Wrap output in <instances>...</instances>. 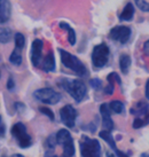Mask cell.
Returning a JSON list of instances; mask_svg holds the SVG:
<instances>
[{
	"label": "cell",
	"instance_id": "obj_1",
	"mask_svg": "<svg viewBox=\"0 0 149 157\" xmlns=\"http://www.w3.org/2000/svg\"><path fill=\"white\" fill-rule=\"evenodd\" d=\"M59 86L66 91L69 95L74 99L77 103L86 98L87 95V87L83 80L80 79H69V78H62L59 80Z\"/></svg>",
	"mask_w": 149,
	"mask_h": 157
},
{
	"label": "cell",
	"instance_id": "obj_2",
	"mask_svg": "<svg viewBox=\"0 0 149 157\" xmlns=\"http://www.w3.org/2000/svg\"><path fill=\"white\" fill-rule=\"evenodd\" d=\"M59 53H60L62 64L66 67L67 69L71 70L72 72H74L79 77H86L88 75L87 68H86V66L76 55L69 53L68 51L62 49V48H59Z\"/></svg>",
	"mask_w": 149,
	"mask_h": 157
},
{
	"label": "cell",
	"instance_id": "obj_3",
	"mask_svg": "<svg viewBox=\"0 0 149 157\" xmlns=\"http://www.w3.org/2000/svg\"><path fill=\"white\" fill-rule=\"evenodd\" d=\"M79 149L82 157H101L102 154L99 140L90 138L87 135H82L79 140Z\"/></svg>",
	"mask_w": 149,
	"mask_h": 157
},
{
	"label": "cell",
	"instance_id": "obj_4",
	"mask_svg": "<svg viewBox=\"0 0 149 157\" xmlns=\"http://www.w3.org/2000/svg\"><path fill=\"white\" fill-rule=\"evenodd\" d=\"M59 146H62V155L66 157H74V142L71 133L67 128H61L55 133Z\"/></svg>",
	"mask_w": 149,
	"mask_h": 157
},
{
	"label": "cell",
	"instance_id": "obj_5",
	"mask_svg": "<svg viewBox=\"0 0 149 157\" xmlns=\"http://www.w3.org/2000/svg\"><path fill=\"white\" fill-rule=\"evenodd\" d=\"M110 57V49L108 45L105 43L97 44L94 46L91 54V60H92V64L95 69H102L107 66V63L109 62Z\"/></svg>",
	"mask_w": 149,
	"mask_h": 157
},
{
	"label": "cell",
	"instance_id": "obj_6",
	"mask_svg": "<svg viewBox=\"0 0 149 157\" xmlns=\"http://www.w3.org/2000/svg\"><path fill=\"white\" fill-rule=\"evenodd\" d=\"M10 133L15 139V141L17 142L20 148L26 149L32 146V138L28 133L26 126L22 122L15 123L10 128Z\"/></svg>",
	"mask_w": 149,
	"mask_h": 157
},
{
	"label": "cell",
	"instance_id": "obj_7",
	"mask_svg": "<svg viewBox=\"0 0 149 157\" xmlns=\"http://www.w3.org/2000/svg\"><path fill=\"white\" fill-rule=\"evenodd\" d=\"M33 98L45 105H57L62 99V95L51 87H44L36 90L33 92Z\"/></svg>",
	"mask_w": 149,
	"mask_h": 157
},
{
	"label": "cell",
	"instance_id": "obj_8",
	"mask_svg": "<svg viewBox=\"0 0 149 157\" xmlns=\"http://www.w3.org/2000/svg\"><path fill=\"white\" fill-rule=\"evenodd\" d=\"M132 29L125 25H116L109 31V38L119 44H126L131 39Z\"/></svg>",
	"mask_w": 149,
	"mask_h": 157
},
{
	"label": "cell",
	"instance_id": "obj_9",
	"mask_svg": "<svg viewBox=\"0 0 149 157\" xmlns=\"http://www.w3.org/2000/svg\"><path fill=\"white\" fill-rule=\"evenodd\" d=\"M77 117H78V113L76 108H74V105H66L60 109V119L62 124L68 128H74Z\"/></svg>",
	"mask_w": 149,
	"mask_h": 157
},
{
	"label": "cell",
	"instance_id": "obj_10",
	"mask_svg": "<svg viewBox=\"0 0 149 157\" xmlns=\"http://www.w3.org/2000/svg\"><path fill=\"white\" fill-rule=\"evenodd\" d=\"M43 48H44V41L41 39H35L31 44L30 51V60L32 66L38 68L43 62Z\"/></svg>",
	"mask_w": 149,
	"mask_h": 157
},
{
	"label": "cell",
	"instance_id": "obj_11",
	"mask_svg": "<svg viewBox=\"0 0 149 157\" xmlns=\"http://www.w3.org/2000/svg\"><path fill=\"white\" fill-rule=\"evenodd\" d=\"M99 136H100L101 139L103 140L105 142L108 144V146L110 147V149H113V151L115 153L116 157H130L127 153L119 150L118 147H117V144H116V141H115L114 136H113V134H111V132L110 131L102 130V131H100V133H99Z\"/></svg>",
	"mask_w": 149,
	"mask_h": 157
},
{
	"label": "cell",
	"instance_id": "obj_12",
	"mask_svg": "<svg viewBox=\"0 0 149 157\" xmlns=\"http://www.w3.org/2000/svg\"><path fill=\"white\" fill-rule=\"evenodd\" d=\"M100 113H101V118H102V127L105 131H113L114 130V122H113V118H111V115H110V109L108 103H102L100 105Z\"/></svg>",
	"mask_w": 149,
	"mask_h": 157
},
{
	"label": "cell",
	"instance_id": "obj_13",
	"mask_svg": "<svg viewBox=\"0 0 149 157\" xmlns=\"http://www.w3.org/2000/svg\"><path fill=\"white\" fill-rule=\"evenodd\" d=\"M107 80H108V85L103 88V93L105 95H111L114 94L115 91V83L117 84H122V79L119 77V75L117 72H110L108 76H107Z\"/></svg>",
	"mask_w": 149,
	"mask_h": 157
},
{
	"label": "cell",
	"instance_id": "obj_14",
	"mask_svg": "<svg viewBox=\"0 0 149 157\" xmlns=\"http://www.w3.org/2000/svg\"><path fill=\"white\" fill-rule=\"evenodd\" d=\"M41 69L44 70L45 72H54L56 70V62H55V56H54V53L51 51L48 52V54L46 55L45 59H43L41 62Z\"/></svg>",
	"mask_w": 149,
	"mask_h": 157
},
{
	"label": "cell",
	"instance_id": "obj_15",
	"mask_svg": "<svg viewBox=\"0 0 149 157\" xmlns=\"http://www.w3.org/2000/svg\"><path fill=\"white\" fill-rule=\"evenodd\" d=\"M12 15V5L9 0H0V23L9 21Z\"/></svg>",
	"mask_w": 149,
	"mask_h": 157
},
{
	"label": "cell",
	"instance_id": "obj_16",
	"mask_svg": "<svg viewBox=\"0 0 149 157\" xmlns=\"http://www.w3.org/2000/svg\"><path fill=\"white\" fill-rule=\"evenodd\" d=\"M134 14H136V8H134L133 4L132 2H127L124 6V8L120 12V14H118L119 21H122V22H130L134 17Z\"/></svg>",
	"mask_w": 149,
	"mask_h": 157
},
{
	"label": "cell",
	"instance_id": "obj_17",
	"mask_svg": "<svg viewBox=\"0 0 149 157\" xmlns=\"http://www.w3.org/2000/svg\"><path fill=\"white\" fill-rule=\"evenodd\" d=\"M148 111H149V103L147 101H139V102H136V105L130 109V113L132 115H134L136 117L143 116Z\"/></svg>",
	"mask_w": 149,
	"mask_h": 157
},
{
	"label": "cell",
	"instance_id": "obj_18",
	"mask_svg": "<svg viewBox=\"0 0 149 157\" xmlns=\"http://www.w3.org/2000/svg\"><path fill=\"white\" fill-rule=\"evenodd\" d=\"M59 25H60L61 29H63V30H66L68 32V41H69V44L71 46H74L76 43H77V36H76V31L74 30V28H71L66 22H61Z\"/></svg>",
	"mask_w": 149,
	"mask_h": 157
},
{
	"label": "cell",
	"instance_id": "obj_19",
	"mask_svg": "<svg viewBox=\"0 0 149 157\" xmlns=\"http://www.w3.org/2000/svg\"><path fill=\"white\" fill-rule=\"evenodd\" d=\"M131 63H132V60L130 55L123 54L122 56L119 57V69H120V71H122L124 75L128 74L130 68H131Z\"/></svg>",
	"mask_w": 149,
	"mask_h": 157
},
{
	"label": "cell",
	"instance_id": "obj_20",
	"mask_svg": "<svg viewBox=\"0 0 149 157\" xmlns=\"http://www.w3.org/2000/svg\"><path fill=\"white\" fill-rule=\"evenodd\" d=\"M9 62L14 64V66H21L23 61V57H22V49L20 48H14V51L10 53V55L8 57Z\"/></svg>",
	"mask_w": 149,
	"mask_h": 157
},
{
	"label": "cell",
	"instance_id": "obj_21",
	"mask_svg": "<svg viewBox=\"0 0 149 157\" xmlns=\"http://www.w3.org/2000/svg\"><path fill=\"white\" fill-rule=\"evenodd\" d=\"M148 124H149V111L147 113H145L143 116L134 118L132 126H133L134 130H138V128H141V127H145Z\"/></svg>",
	"mask_w": 149,
	"mask_h": 157
},
{
	"label": "cell",
	"instance_id": "obj_22",
	"mask_svg": "<svg viewBox=\"0 0 149 157\" xmlns=\"http://www.w3.org/2000/svg\"><path fill=\"white\" fill-rule=\"evenodd\" d=\"M109 105V109L110 111H113L115 113H123L125 111V105L122 101L119 100H114L111 101L110 103H108Z\"/></svg>",
	"mask_w": 149,
	"mask_h": 157
},
{
	"label": "cell",
	"instance_id": "obj_23",
	"mask_svg": "<svg viewBox=\"0 0 149 157\" xmlns=\"http://www.w3.org/2000/svg\"><path fill=\"white\" fill-rule=\"evenodd\" d=\"M13 32L8 28H0V44H8L12 39Z\"/></svg>",
	"mask_w": 149,
	"mask_h": 157
},
{
	"label": "cell",
	"instance_id": "obj_24",
	"mask_svg": "<svg viewBox=\"0 0 149 157\" xmlns=\"http://www.w3.org/2000/svg\"><path fill=\"white\" fill-rule=\"evenodd\" d=\"M14 41H15V47L16 48L23 49L25 46V37L21 32H17L14 35Z\"/></svg>",
	"mask_w": 149,
	"mask_h": 157
},
{
	"label": "cell",
	"instance_id": "obj_25",
	"mask_svg": "<svg viewBox=\"0 0 149 157\" xmlns=\"http://www.w3.org/2000/svg\"><path fill=\"white\" fill-rule=\"evenodd\" d=\"M134 2L140 10L145 13H149V0H134Z\"/></svg>",
	"mask_w": 149,
	"mask_h": 157
},
{
	"label": "cell",
	"instance_id": "obj_26",
	"mask_svg": "<svg viewBox=\"0 0 149 157\" xmlns=\"http://www.w3.org/2000/svg\"><path fill=\"white\" fill-rule=\"evenodd\" d=\"M39 111L43 115H45L46 117H48L51 121H54L55 119V116H54V113H53L52 110L49 109V108H47V107H39Z\"/></svg>",
	"mask_w": 149,
	"mask_h": 157
},
{
	"label": "cell",
	"instance_id": "obj_27",
	"mask_svg": "<svg viewBox=\"0 0 149 157\" xmlns=\"http://www.w3.org/2000/svg\"><path fill=\"white\" fill-rule=\"evenodd\" d=\"M90 85H91V87L93 90H95V91H99L102 88V80L99 78H92L90 80Z\"/></svg>",
	"mask_w": 149,
	"mask_h": 157
},
{
	"label": "cell",
	"instance_id": "obj_28",
	"mask_svg": "<svg viewBox=\"0 0 149 157\" xmlns=\"http://www.w3.org/2000/svg\"><path fill=\"white\" fill-rule=\"evenodd\" d=\"M7 90L10 92L15 90V80H14L13 77H9L8 80H7Z\"/></svg>",
	"mask_w": 149,
	"mask_h": 157
},
{
	"label": "cell",
	"instance_id": "obj_29",
	"mask_svg": "<svg viewBox=\"0 0 149 157\" xmlns=\"http://www.w3.org/2000/svg\"><path fill=\"white\" fill-rule=\"evenodd\" d=\"M44 157H66V156H63V155H57V154H55L54 151H51V150H45Z\"/></svg>",
	"mask_w": 149,
	"mask_h": 157
},
{
	"label": "cell",
	"instance_id": "obj_30",
	"mask_svg": "<svg viewBox=\"0 0 149 157\" xmlns=\"http://www.w3.org/2000/svg\"><path fill=\"white\" fill-rule=\"evenodd\" d=\"M142 49H143V53H145L146 55L149 56V39L143 43V47H142Z\"/></svg>",
	"mask_w": 149,
	"mask_h": 157
},
{
	"label": "cell",
	"instance_id": "obj_31",
	"mask_svg": "<svg viewBox=\"0 0 149 157\" xmlns=\"http://www.w3.org/2000/svg\"><path fill=\"white\" fill-rule=\"evenodd\" d=\"M145 95L146 99L149 101V79L146 82V86H145Z\"/></svg>",
	"mask_w": 149,
	"mask_h": 157
},
{
	"label": "cell",
	"instance_id": "obj_32",
	"mask_svg": "<svg viewBox=\"0 0 149 157\" xmlns=\"http://www.w3.org/2000/svg\"><path fill=\"white\" fill-rule=\"evenodd\" d=\"M9 157H24L23 155H21V154H14V155H12V156Z\"/></svg>",
	"mask_w": 149,
	"mask_h": 157
},
{
	"label": "cell",
	"instance_id": "obj_33",
	"mask_svg": "<svg viewBox=\"0 0 149 157\" xmlns=\"http://www.w3.org/2000/svg\"><path fill=\"white\" fill-rule=\"evenodd\" d=\"M1 122H2V117L0 116V125H1Z\"/></svg>",
	"mask_w": 149,
	"mask_h": 157
},
{
	"label": "cell",
	"instance_id": "obj_34",
	"mask_svg": "<svg viewBox=\"0 0 149 157\" xmlns=\"http://www.w3.org/2000/svg\"><path fill=\"white\" fill-rule=\"evenodd\" d=\"M0 78H1V72H0Z\"/></svg>",
	"mask_w": 149,
	"mask_h": 157
}]
</instances>
